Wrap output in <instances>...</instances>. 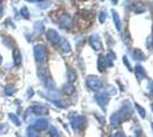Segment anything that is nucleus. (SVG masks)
Listing matches in <instances>:
<instances>
[{
    "label": "nucleus",
    "mask_w": 153,
    "mask_h": 137,
    "mask_svg": "<svg viewBox=\"0 0 153 137\" xmlns=\"http://www.w3.org/2000/svg\"><path fill=\"white\" fill-rule=\"evenodd\" d=\"M5 93H6V95H13L15 93V88H13L11 86H7L5 89Z\"/></svg>",
    "instance_id": "6"
},
{
    "label": "nucleus",
    "mask_w": 153,
    "mask_h": 137,
    "mask_svg": "<svg viewBox=\"0 0 153 137\" xmlns=\"http://www.w3.org/2000/svg\"><path fill=\"white\" fill-rule=\"evenodd\" d=\"M0 13H1V9H0Z\"/></svg>",
    "instance_id": "10"
},
{
    "label": "nucleus",
    "mask_w": 153,
    "mask_h": 137,
    "mask_svg": "<svg viewBox=\"0 0 153 137\" xmlns=\"http://www.w3.org/2000/svg\"><path fill=\"white\" fill-rule=\"evenodd\" d=\"M13 58H14V64L15 65H19L22 62V57H21V53L18 49H14L13 51Z\"/></svg>",
    "instance_id": "2"
},
{
    "label": "nucleus",
    "mask_w": 153,
    "mask_h": 137,
    "mask_svg": "<svg viewBox=\"0 0 153 137\" xmlns=\"http://www.w3.org/2000/svg\"><path fill=\"white\" fill-rule=\"evenodd\" d=\"M28 135H29V137H36L37 136V133L32 128H29L28 129Z\"/></svg>",
    "instance_id": "8"
},
{
    "label": "nucleus",
    "mask_w": 153,
    "mask_h": 137,
    "mask_svg": "<svg viewBox=\"0 0 153 137\" xmlns=\"http://www.w3.org/2000/svg\"><path fill=\"white\" fill-rule=\"evenodd\" d=\"M46 126H47V122L44 121V120H39V121H37V124H36V128H39V129H45Z\"/></svg>",
    "instance_id": "4"
},
{
    "label": "nucleus",
    "mask_w": 153,
    "mask_h": 137,
    "mask_svg": "<svg viewBox=\"0 0 153 137\" xmlns=\"http://www.w3.org/2000/svg\"><path fill=\"white\" fill-rule=\"evenodd\" d=\"M19 14L24 17V18H29V10L26 9V7H23V8H21V10H19Z\"/></svg>",
    "instance_id": "5"
},
{
    "label": "nucleus",
    "mask_w": 153,
    "mask_h": 137,
    "mask_svg": "<svg viewBox=\"0 0 153 137\" xmlns=\"http://www.w3.org/2000/svg\"><path fill=\"white\" fill-rule=\"evenodd\" d=\"M34 56H36V59L38 62H42L45 59V48L42 46H36L34 47Z\"/></svg>",
    "instance_id": "1"
},
{
    "label": "nucleus",
    "mask_w": 153,
    "mask_h": 137,
    "mask_svg": "<svg viewBox=\"0 0 153 137\" xmlns=\"http://www.w3.org/2000/svg\"><path fill=\"white\" fill-rule=\"evenodd\" d=\"M48 37H49V39L53 40V41H55V40L57 39V34H56L54 31H49V32H48Z\"/></svg>",
    "instance_id": "7"
},
{
    "label": "nucleus",
    "mask_w": 153,
    "mask_h": 137,
    "mask_svg": "<svg viewBox=\"0 0 153 137\" xmlns=\"http://www.w3.org/2000/svg\"><path fill=\"white\" fill-rule=\"evenodd\" d=\"M8 118L13 121V124H14L15 126H21V120H19L18 117L15 116L14 113H9V114H8Z\"/></svg>",
    "instance_id": "3"
},
{
    "label": "nucleus",
    "mask_w": 153,
    "mask_h": 137,
    "mask_svg": "<svg viewBox=\"0 0 153 137\" xmlns=\"http://www.w3.org/2000/svg\"><path fill=\"white\" fill-rule=\"evenodd\" d=\"M1 62H2V57L0 56V64H1Z\"/></svg>",
    "instance_id": "9"
}]
</instances>
